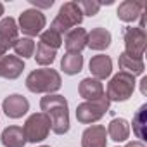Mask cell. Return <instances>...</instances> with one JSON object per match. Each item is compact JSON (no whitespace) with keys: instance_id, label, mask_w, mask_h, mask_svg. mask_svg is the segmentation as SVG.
I'll return each mask as SVG.
<instances>
[{"instance_id":"5bb4252c","label":"cell","mask_w":147,"mask_h":147,"mask_svg":"<svg viewBox=\"0 0 147 147\" xmlns=\"http://www.w3.org/2000/svg\"><path fill=\"white\" fill-rule=\"evenodd\" d=\"M90 73H92V76L95 78V80H106V78H109L111 76V73H113V61H111V57L109 55H104V54H100V55H94L92 59H90Z\"/></svg>"},{"instance_id":"f546056e","label":"cell","mask_w":147,"mask_h":147,"mask_svg":"<svg viewBox=\"0 0 147 147\" xmlns=\"http://www.w3.org/2000/svg\"><path fill=\"white\" fill-rule=\"evenodd\" d=\"M5 52H7V49H5V47H2V45H0V59H2V57L5 55Z\"/></svg>"},{"instance_id":"7402d4cb","label":"cell","mask_w":147,"mask_h":147,"mask_svg":"<svg viewBox=\"0 0 147 147\" xmlns=\"http://www.w3.org/2000/svg\"><path fill=\"white\" fill-rule=\"evenodd\" d=\"M12 49L16 52V57L28 59V57H33V54H35V42H33V38L23 36V38L16 40V43L12 45Z\"/></svg>"},{"instance_id":"52a82bcc","label":"cell","mask_w":147,"mask_h":147,"mask_svg":"<svg viewBox=\"0 0 147 147\" xmlns=\"http://www.w3.org/2000/svg\"><path fill=\"white\" fill-rule=\"evenodd\" d=\"M45 14L38 9H26L21 12L19 16V24L18 28L23 31V35H26L28 38H33L36 35H40L45 28Z\"/></svg>"},{"instance_id":"8992f818","label":"cell","mask_w":147,"mask_h":147,"mask_svg":"<svg viewBox=\"0 0 147 147\" xmlns=\"http://www.w3.org/2000/svg\"><path fill=\"white\" fill-rule=\"evenodd\" d=\"M23 131H24L26 142L36 144V142L45 140L49 137V131H50V119H49V116L45 113H35V114H31L24 121Z\"/></svg>"},{"instance_id":"484cf974","label":"cell","mask_w":147,"mask_h":147,"mask_svg":"<svg viewBox=\"0 0 147 147\" xmlns=\"http://www.w3.org/2000/svg\"><path fill=\"white\" fill-rule=\"evenodd\" d=\"M76 4H78L80 11L83 12V16H95L102 5L99 2H90V0H83V2H76Z\"/></svg>"},{"instance_id":"1f68e13d","label":"cell","mask_w":147,"mask_h":147,"mask_svg":"<svg viewBox=\"0 0 147 147\" xmlns=\"http://www.w3.org/2000/svg\"><path fill=\"white\" fill-rule=\"evenodd\" d=\"M40 147H50V145H40Z\"/></svg>"},{"instance_id":"cb8c5ba5","label":"cell","mask_w":147,"mask_h":147,"mask_svg":"<svg viewBox=\"0 0 147 147\" xmlns=\"http://www.w3.org/2000/svg\"><path fill=\"white\" fill-rule=\"evenodd\" d=\"M147 106L144 104V106H140V109L137 111V114L133 116V131H135V135L140 138V142L142 140H145V131H144V128H145V123H147Z\"/></svg>"},{"instance_id":"4dcf8cb0","label":"cell","mask_w":147,"mask_h":147,"mask_svg":"<svg viewBox=\"0 0 147 147\" xmlns=\"http://www.w3.org/2000/svg\"><path fill=\"white\" fill-rule=\"evenodd\" d=\"M4 14V4H0V16Z\"/></svg>"},{"instance_id":"f1b7e54d","label":"cell","mask_w":147,"mask_h":147,"mask_svg":"<svg viewBox=\"0 0 147 147\" xmlns=\"http://www.w3.org/2000/svg\"><path fill=\"white\" fill-rule=\"evenodd\" d=\"M125 147H145V144L140 142V140H133V142H128Z\"/></svg>"},{"instance_id":"e0dca14e","label":"cell","mask_w":147,"mask_h":147,"mask_svg":"<svg viewBox=\"0 0 147 147\" xmlns=\"http://www.w3.org/2000/svg\"><path fill=\"white\" fill-rule=\"evenodd\" d=\"M109 45H111V33L102 26L94 28L87 36V47L92 50H106Z\"/></svg>"},{"instance_id":"d6986e66","label":"cell","mask_w":147,"mask_h":147,"mask_svg":"<svg viewBox=\"0 0 147 147\" xmlns=\"http://www.w3.org/2000/svg\"><path fill=\"white\" fill-rule=\"evenodd\" d=\"M82 67H83V55L78 52H66L64 57L61 59V69L69 76L78 75Z\"/></svg>"},{"instance_id":"30bf717a","label":"cell","mask_w":147,"mask_h":147,"mask_svg":"<svg viewBox=\"0 0 147 147\" xmlns=\"http://www.w3.org/2000/svg\"><path fill=\"white\" fill-rule=\"evenodd\" d=\"M106 144L107 131L102 125H92L82 135V147H106Z\"/></svg>"},{"instance_id":"9c48e42d","label":"cell","mask_w":147,"mask_h":147,"mask_svg":"<svg viewBox=\"0 0 147 147\" xmlns=\"http://www.w3.org/2000/svg\"><path fill=\"white\" fill-rule=\"evenodd\" d=\"M2 111L7 114V118L19 119V118H23L30 111V102H28L26 97H23L19 94H12V95H9V97L4 99Z\"/></svg>"},{"instance_id":"603a6c76","label":"cell","mask_w":147,"mask_h":147,"mask_svg":"<svg viewBox=\"0 0 147 147\" xmlns=\"http://www.w3.org/2000/svg\"><path fill=\"white\" fill-rule=\"evenodd\" d=\"M55 55H57V50H54V49H50V47H47V45L38 42L36 52H35V59H36V62L40 66H50L55 61Z\"/></svg>"},{"instance_id":"5b68a950","label":"cell","mask_w":147,"mask_h":147,"mask_svg":"<svg viewBox=\"0 0 147 147\" xmlns=\"http://www.w3.org/2000/svg\"><path fill=\"white\" fill-rule=\"evenodd\" d=\"M109 104H111V100L107 99L106 94L99 100H85V102L78 104V107H76V119L82 125H92V123L99 121L109 111Z\"/></svg>"},{"instance_id":"8fae6325","label":"cell","mask_w":147,"mask_h":147,"mask_svg":"<svg viewBox=\"0 0 147 147\" xmlns=\"http://www.w3.org/2000/svg\"><path fill=\"white\" fill-rule=\"evenodd\" d=\"M24 69L23 59L16 55H4L0 59V78L5 80H16L21 76V73Z\"/></svg>"},{"instance_id":"9a60e30c","label":"cell","mask_w":147,"mask_h":147,"mask_svg":"<svg viewBox=\"0 0 147 147\" xmlns=\"http://www.w3.org/2000/svg\"><path fill=\"white\" fill-rule=\"evenodd\" d=\"M87 36H88L87 30H83V28H73L64 36L66 50L67 52H78V54H82V50L87 47Z\"/></svg>"},{"instance_id":"83f0119b","label":"cell","mask_w":147,"mask_h":147,"mask_svg":"<svg viewBox=\"0 0 147 147\" xmlns=\"http://www.w3.org/2000/svg\"><path fill=\"white\" fill-rule=\"evenodd\" d=\"M140 92H142L144 95L147 94V76H144L142 82H140Z\"/></svg>"},{"instance_id":"6da1fadb","label":"cell","mask_w":147,"mask_h":147,"mask_svg":"<svg viewBox=\"0 0 147 147\" xmlns=\"http://www.w3.org/2000/svg\"><path fill=\"white\" fill-rule=\"evenodd\" d=\"M40 109L50 119V128L55 135H64L69 131V109L66 97L59 94H50L42 97Z\"/></svg>"},{"instance_id":"ac0fdd59","label":"cell","mask_w":147,"mask_h":147,"mask_svg":"<svg viewBox=\"0 0 147 147\" xmlns=\"http://www.w3.org/2000/svg\"><path fill=\"white\" fill-rule=\"evenodd\" d=\"M2 144L5 147H24L26 145V137H24V131L21 126H7L4 131H2Z\"/></svg>"},{"instance_id":"4fadbf2b","label":"cell","mask_w":147,"mask_h":147,"mask_svg":"<svg viewBox=\"0 0 147 147\" xmlns=\"http://www.w3.org/2000/svg\"><path fill=\"white\" fill-rule=\"evenodd\" d=\"M144 2H137V0H125L118 7V18L125 23H133L144 16Z\"/></svg>"},{"instance_id":"3957f363","label":"cell","mask_w":147,"mask_h":147,"mask_svg":"<svg viewBox=\"0 0 147 147\" xmlns=\"http://www.w3.org/2000/svg\"><path fill=\"white\" fill-rule=\"evenodd\" d=\"M82 21H83V12L80 11L78 4L76 2H66V4H62V7L59 9V14L52 21L50 30H54L55 33H59L62 36L67 31H71L73 28L80 26Z\"/></svg>"},{"instance_id":"2e32d148","label":"cell","mask_w":147,"mask_h":147,"mask_svg":"<svg viewBox=\"0 0 147 147\" xmlns=\"http://www.w3.org/2000/svg\"><path fill=\"white\" fill-rule=\"evenodd\" d=\"M78 94L85 100H99L104 95V87L95 78H83L78 85Z\"/></svg>"},{"instance_id":"277c9868","label":"cell","mask_w":147,"mask_h":147,"mask_svg":"<svg viewBox=\"0 0 147 147\" xmlns=\"http://www.w3.org/2000/svg\"><path fill=\"white\" fill-rule=\"evenodd\" d=\"M133 90H135V76H131L130 73L119 71L107 83V99L113 102H125L133 95Z\"/></svg>"},{"instance_id":"d4e9b609","label":"cell","mask_w":147,"mask_h":147,"mask_svg":"<svg viewBox=\"0 0 147 147\" xmlns=\"http://www.w3.org/2000/svg\"><path fill=\"white\" fill-rule=\"evenodd\" d=\"M40 43H43V45H47V47L57 50V49L62 45V36H61L59 33H55L54 30L49 28L47 31H42V33H40Z\"/></svg>"},{"instance_id":"7a4b0ae2","label":"cell","mask_w":147,"mask_h":147,"mask_svg":"<svg viewBox=\"0 0 147 147\" xmlns=\"http://www.w3.org/2000/svg\"><path fill=\"white\" fill-rule=\"evenodd\" d=\"M62 80L61 75L52 69V67H42V69H35L31 71L28 78H26V88L33 94H54L61 88Z\"/></svg>"},{"instance_id":"7c38bea8","label":"cell","mask_w":147,"mask_h":147,"mask_svg":"<svg viewBox=\"0 0 147 147\" xmlns=\"http://www.w3.org/2000/svg\"><path fill=\"white\" fill-rule=\"evenodd\" d=\"M18 33H19V28L14 18H4L0 21V45L2 47H5L7 50L12 49V45L19 38Z\"/></svg>"},{"instance_id":"ffe728a7","label":"cell","mask_w":147,"mask_h":147,"mask_svg":"<svg viewBox=\"0 0 147 147\" xmlns=\"http://www.w3.org/2000/svg\"><path fill=\"white\" fill-rule=\"evenodd\" d=\"M107 135L114 140V142H125L130 137V125L126 119L123 118H114L111 119L109 126H107Z\"/></svg>"},{"instance_id":"44dd1931","label":"cell","mask_w":147,"mask_h":147,"mask_svg":"<svg viewBox=\"0 0 147 147\" xmlns=\"http://www.w3.org/2000/svg\"><path fill=\"white\" fill-rule=\"evenodd\" d=\"M119 67L125 71V73H130L131 76H137V75H142L144 73V59H138V57H131L128 54H121L119 55Z\"/></svg>"},{"instance_id":"ba28073f","label":"cell","mask_w":147,"mask_h":147,"mask_svg":"<svg viewBox=\"0 0 147 147\" xmlns=\"http://www.w3.org/2000/svg\"><path fill=\"white\" fill-rule=\"evenodd\" d=\"M145 47H147V35L142 28L131 26L125 30V54L142 59Z\"/></svg>"},{"instance_id":"4316f807","label":"cell","mask_w":147,"mask_h":147,"mask_svg":"<svg viewBox=\"0 0 147 147\" xmlns=\"http://www.w3.org/2000/svg\"><path fill=\"white\" fill-rule=\"evenodd\" d=\"M31 4L36 5V7H50L54 4V0H50V2H36V0H31Z\"/></svg>"}]
</instances>
